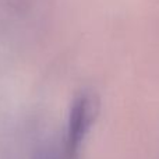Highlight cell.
<instances>
[{"instance_id":"cell-1","label":"cell","mask_w":159,"mask_h":159,"mask_svg":"<svg viewBox=\"0 0 159 159\" xmlns=\"http://www.w3.org/2000/svg\"><path fill=\"white\" fill-rule=\"evenodd\" d=\"M96 113H98V103L92 95L84 93L75 99L70 112L66 143H64V154L69 159L75 157L80 145L95 120Z\"/></svg>"}]
</instances>
